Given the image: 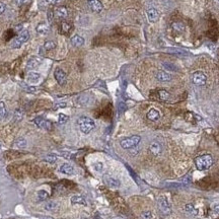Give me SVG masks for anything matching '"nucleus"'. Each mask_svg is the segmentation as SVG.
<instances>
[{"label":"nucleus","mask_w":219,"mask_h":219,"mask_svg":"<svg viewBox=\"0 0 219 219\" xmlns=\"http://www.w3.org/2000/svg\"><path fill=\"white\" fill-rule=\"evenodd\" d=\"M213 211H214L216 214H219V204H215L213 206Z\"/></svg>","instance_id":"ea45409f"},{"label":"nucleus","mask_w":219,"mask_h":219,"mask_svg":"<svg viewBox=\"0 0 219 219\" xmlns=\"http://www.w3.org/2000/svg\"><path fill=\"white\" fill-rule=\"evenodd\" d=\"M69 120V117L65 114H59L58 116V123L59 124H65Z\"/></svg>","instance_id":"7c9ffc66"},{"label":"nucleus","mask_w":219,"mask_h":219,"mask_svg":"<svg viewBox=\"0 0 219 219\" xmlns=\"http://www.w3.org/2000/svg\"><path fill=\"white\" fill-rule=\"evenodd\" d=\"M41 63H42L41 57H31V58H29V60H27L25 69H27V71H31L37 68Z\"/></svg>","instance_id":"1a4fd4ad"},{"label":"nucleus","mask_w":219,"mask_h":219,"mask_svg":"<svg viewBox=\"0 0 219 219\" xmlns=\"http://www.w3.org/2000/svg\"><path fill=\"white\" fill-rule=\"evenodd\" d=\"M141 218L142 219H151L152 218V214L150 211H144L141 213Z\"/></svg>","instance_id":"72a5a7b5"},{"label":"nucleus","mask_w":219,"mask_h":219,"mask_svg":"<svg viewBox=\"0 0 219 219\" xmlns=\"http://www.w3.org/2000/svg\"><path fill=\"white\" fill-rule=\"evenodd\" d=\"M149 150H150V152L152 153L153 155L157 156V155H159L161 153L162 148H161V145L159 144L158 142H152L150 144V146H149Z\"/></svg>","instance_id":"6ab92c4d"},{"label":"nucleus","mask_w":219,"mask_h":219,"mask_svg":"<svg viewBox=\"0 0 219 219\" xmlns=\"http://www.w3.org/2000/svg\"><path fill=\"white\" fill-rule=\"evenodd\" d=\"M43 48L46 50V51H51V50L56 48V43H55L54 41H47L44 43Z\"/></svg>","instance_id":"a878e982"},{"label":"nucleus","mask_w":219,"mask_h":219,"mask_svg":"<svg viewBox=\"0 0 219 219\" xmlns=\"http://www.w3.org/2000/svg\"><path fill=\"white\" fill-rule=\"evenodd\" d=\"M54 16L58 17V18H66L68 16V10L64 6L56 7L54 11Z\"/></svg>","instance_id":"ddd939ff"},{"label":"nucleus","mask_w":219,"mask_h":219,"mask_svg":"<svg viewBox=\"0 0 219 219\" xmlns=\"http://www.w3.org/2000/svg\"><path fill=\"white\" fill-rule=\"evenodd\" d=\"M71 204L73 205H83V206H86V201L83 198L82 196H78V195H75V196H72L70 199Z\"/></svg>","instance_id":"aec40b11"},{"label":"nucleus","mask_w":219,"mask_h":219,"mask_svg":"<svg viewBox=\"0 0 219 219\" xmlns=\"http://www.w3.org/2000/svg\"><path fill=\"white\" fill-rule=\"evenodd\" d=\"M29 1V0H14V3H15L16 5H18V6H21V5L27 3Z\"/></svg>","instance_id":"e433bc0d"},{"label":"nucleus","mask_w":219,"mask_h":219,"mask_svg":"<svg viewBox=\"0 0 219 219\" xmlns=\"http://www.w3.org/2000/svg\"><path fill=\"white\" fill-rule=\"evenodd\" d=\"M159 118H160V113H159L158 110L150 109L148 111V113H147V119H148V120L155 122V121L159 120Z\"/></svg>","instance_id":"f3484780"},{"label":"nucleus","mask_w":219,"mask_h":219,"mask_svg":"<svg viewBox=\"0 0 219 219\" xmlns=\"http://www.w3.org/2000/svg\"><path fill=\"white\" fill-rule=\"evenodd\" d=\"M147 17L150 23H156L159 18V13L155 8H150L147 10Z\"/></svg>","instance_id":"dca6fc26"},{"label":"nucleus","mask_w":219,"mask_h":219,"mask_svg":"<svg viewBox=\"0 0 219 219\" xmlns=\"http://www.w3.org/2000/svg\"><path fill=\"white\" fill-rule=\"evenodd\" d=\"M84 44V39L79 35H74L71 38V45L74 47H81Z\"/></svg>","instance_id":"412c9836"},{"label":"nucleus","mask_w":219,"mask_h":219,"mask_svg":"<svg viewBox=\"0 0 219 219\" xmlns=\"http://www.w3.org/2000/svg\"><path fill=\"white\" fill-rule=\"evenodd\" d=\"M5 9H6L5 4L3 2H0V14H2V13L5 11Z\"/></svg>","instance_id":"4c0bfd02"},{"label":"nucleus","mask_w":219,"mask_h":219,"mask_svg":"<svg viewBox=\"0 0 219 219\" xmlns=\"http://www.w3.org/2000/svg\"><path fill=\"white\" fill-rule=\"evenodd\" d=\"M23 118V112L21 111V109H17L16 111L14 112V116H13V120L15 121V122H19V121H21Z\"/></svg>","instance_id":"c85d7f7f"},{"label":"nucleus","mask_w":219,"mask_h":219,"mask_svg":"<svg viewBox=\"0 0 219 219\" xmlns=\"http://www.w3.org/2000/svg\"><path fill=\"white\" fill-rule=\"evenodd\" d=\"M103 181H105V185H107V187H110V188H112V189H118V188H120V186H121L120 181L115 179L114 177L109 176V175L103 176Z\"/></svg>","instance_id":"6e6552de"},{"label":"nucleus","mask_w":219,"mask_h":219,"mask_svg":"<svg viewBox=\"0 0 219 219\" xmlns=\"http://www.w3.org/2000/svg\"><path fill=\"white\" fill-rule=\"evenodd\" d=\"M172 29H175L176 31H179V33H182L183 31L185 29V25H183L182 23H172Z\"/></svg>","instance_id":"c756f323"},{"label":"nucleus","mask_w":219,"mask_h":219,"mask_svg":"<svg viewBox=\"0 0 219 219\" xmlns=\"http://www.w3.org/2000/svg\"><path fill=\"white\" fill-rule=\"evenodd\" d=\"M158 95H159V99H160L161 101H168V99H170V93H168L166 90H164V89L159 90L158 91Z\"/></svg>","instance_id":"cd10ccee"},{"label":"nucleus","mask_w":219,"mask_h":219,"mask_svg":"<svg viewBox=\"0 0 219 219\" xmlns=\"http://www.w3.org/2000/svg\"><path fill=\"white\" fill-rule=\"evenodd\" d=\"M156 79L160 82H168V81H170L172 80V76L170 74H168V72L166 71H158L155 75Z\"/></svg>","instance_id":"4468645a"},{"label":"nucleus","mask_w":219,"mask_h":219,"mask_svg":"<svg viewBox=\"0 0 219 219\" xmlns=\"http://www.w3.org/2000/svg\"><path fill=\"white\" fill-rule=\"evenodd\" d=\"M34 122H35V124L37 125L39 128L41 129H44V130H51L52 128V125L51 123L49 122V121L45 120L44 118H42V117H38V118H36L35 120H34Z\"/></svg>","instance_id":"9d476101"},{"label":"nucleus","mask_w":219,"mask_h":219,"mask_svg":"<svg viewBox=\"0 0 219 219\" xmlns=\"http://www.w3.org/2000/svg\"><path fill=\"white\" fill-rule=\"evenodd\" d=\"M57 208H58V203L55 201H49L44 206V209L47 211H55Z\"/></svg>","instance_id":"5701e85b"},{"label":"nucleus","mask_w":219,"mask_h":219,"mask_svg":"<svg viewBox=\"0 0 219 219\" xmlns=\"http://www.w3.org/2000/svg\"><path fill=\"white\" fill-rule=\"evenodd\" d=\"M163 66L166 67V69H170V70H174V71H177V70H178V68H177L176 66H174L172 64V65L168 64V63H164V64H163Z\"/></svg>","instance_id":"c9c22d12"},{"label":"nucleus","mask_w":219,"mask_h":219,"mask_svg":"<svg viewBox=\"0 0 219 219\" xmlns=\"http://www.w3.org/2000/svg\"><path fill=\"white\" fill-rule=\"evenodd\" d=\"M59 172H62L64 175H67V176H72V175L75 174V170L71 164L69 163H64L59 168Z\"/></svg>","instance_id":"f8f14e48"},{"label":"nucleus","mask_w":219,"mask_h":219,"mask_svg":"<svg viewBox=\"0 0 219 219\" xmlns=\"http://www.w3.org/2000/svg\"><path fill=\"white\" fill-rule=\"evenodd\" d=\"M53 12H52V11H49V12H48V16H49V21H52V17H53Z\"/></svg>","instance_id":"79ce46f5"},{"label":"nucleus","mask_w":219,"mask_h":219,"mask_svg":"<svg viewBox=\"0 0 219 219\" xmlns=\"http://www.w3.org/2000/svg\"><path fill=\"white\" fill-rule=\"evenodd\" d=\"M50 31H51V29H50L49 25H47V23H40V25L37 27L38 34H39V35H41V36L48 35V34L50 33Z\"/></svg>","instance_id":"a211bd4d"},{"label":"nucleus","mask_w":219,"mask_h":219,"mask_svg":"<svg viewBox=\"0 0 219 219\" xmlns=\"http://www.w3.org/2000/svg\"><path fill=\"white\" fill-rule=\"evenodd\" d=\"M56 160H57V156L54 154H49L47 155V157H45V161H47V162L49 163H54Z\"/></svg>","instance_id":"473e14b6"},{"label":"nucleus","mask_w":219,"mask_h":219,"mask_svg":"<svg viewBox=\"0 0 219 219\" xmlns=\"http://www.w3.org/2000/svg\"><path fill=\"white\" fill-rule=\"evenodd\" d=\"M213 162H214V160L210 154L200 155V156L195 158V166H196L197 170H200V172L209 170L213 166Z\"/></svg>","instance_id":"f257e3e1"},{"label":"nucleus","mask_w":219,"mask_h":219,"mask_svg":"<svg viewBox=\"0 0 219 219\" xmlns=\"http://www.w3.org/2000/svg\"><path fill=\"white\" fill-rule=\"evenodd\" d=\"M48 2L51 3V4H56V3H58L60 0H47Z\"/></svg>","instance_id":"a19ab883"},{"label":"nucleus","mask_w":219,"mask_h":219,"mask_svg":"<svg viewBox=\"0 0 219 219\" xmlns=\"http://www.w3.org/2000/svg\"><path fill=\"white\" fill-rule=\"evenodd\" d=\"M54 76H55V79L58 82L59 85L63 86V85L66 84L67 82V75L64 71L61 68H56L55 69V72H54Z\"/></svg>","instance_id":"0eeeda50"},{"label":"nucleus","mask_w":219,"mask_h":219,"mask_svg":"<svg viewBox=\"0 0 219 219\" xmlns=\"http://www.w3.org/2000/svg\"><path fill=\"white\" fill-rule=\"evenodd\" d=\"M29 39V31L27 29H23L19 33V35L13 40V42L11 43V47L12 48H15V49H18L21 48V46L23 45L25 43H27Z\"/></svg>","instance_id":"20e7f679"},{"label":"nucleus","mask_w":219,"mask_h":219,"mask_svg":"<svg viewBox=\"0 0 219 219\" xmlns=\"http://www.w3.org/2000/svg\"><path fill=\"white\" fill-rule=\"evenodd\" d=\"M43 219H53L52 217H46V218H43Z\"/></svg>","instance_id":"37998d69"},{"label":"nucleus","mask_w":219,"mask_h":219,"mask_svg":"<svg viewBox=\"0 0 219 219\" xmlns=\"http://www.w3.org/2000/svg\"><path fill=\"white\" fill-rule=\"evenodd\" d=\"M192 81L197 86H203V85H205L207 82V76L205 73L201 72V71H197V72H195L194 74H193Z\"/></svg>","instance_id":"423d86ee"},{"label":"nucleus","mask_w":219,"mask_h":219,"mask_svg":"<svg viewBox=\"0 0 219 219\" xmlns=\"http://www.w3.org/2000/svg\"><path fill=\"white\" fill-rule=\"evenodd\" d=\"M71 27H72V25H71L69 23H61V31H62L63 33H68V31L71 29Z\"/></svg>","instance_id":"2f4dec72"},{"label":"nucleus","mask_w":219,"mask_h":219,"mask_svg":"<svg viewBox=\"0 0 219 219\" xmlns=\"http://www.w3.org/2000/svg\"><path fill=\"white\" fill-rule=\"evenodd\" d=\"M87 1H88L89 7H90V9L93 11V12L99 13L103 10V6L99 0H87Z\"/></svg>","instance_id":"9b49d317"},{"label":"nucleus","mask_w":219,"mask_h":219,"mask_svg":"<svg viewBox=\"0 0 219 219\" xmlns=\"http://www.w3.org/2000/svg\"><path fill=\"white\" fill-rule=\"evenodd\" d=\"M49 197V194H48L47 191L45 190H40L37 194V198L39 201H45L47 200V198Z\"/></svg>","instance_id":"bb28decb"},{"label":"nucleus","mask_w":219,"mask_h":219,"mask_svg":"<svg viewBox=\"0 0 219 219\" xmlns=\"http://www.w3.org/2000/svg\"><path fill=\"white\" fill-rule=\"evenodd\" d=\"M185 211H186L188 214L193 215V216H196L198 214V210L195 208V206L193 204H186L185 206Z\"/></svg>","instance_id":"b1692460"},{"label":"nucleus","mask_w":219,"mask_h":219,"mask_svg":"<svg viewBox=\"0 0 219 219\" xmlns=\"http://www.w3.org/2000/svg\"><path fill=\"white\" fill-rule=\"evenodd\" d=\"M158 208L163 215H170L172 213V205L164 196H161L158 199Z\"/></svg>","instance_id":"39448f33"},{"label":"nucleus","mask_w":219,"mask_h":219,"mask_svg":"<svg viewBox=\"0 0 219 219\" xmlns=\"http://www.w3.org/2000/svg\"><path fill=\"white\" fill-rule=\"evenodd\" d=\"M41 79V74L38 72H33L29 71L27 75V81L29 83H38Z\"/></svg>","instance_id":"2eb2a0df"},{"label":"nucleus","mask_w":219,"mask_h":219,"mask_svg":"<svg viewBox=\"0 0 219 219\" xmlns=\"http://www.w3.org/2000/svg\"><path fill=\"white\" fill-rule=\"evenodd\" d=\"M7 114V110H6V105L3 101H0V122L5 118Z\"/></svg>","instance_id":"393cba45"},{"label":"nucleus","mask_w":219,"mask_h":219,"mask_svg":"<svg viewBox=\"0 0 219 219\" xmlns=\"http://www.w3.org/2000/svg\"><path fill=\"white\" fill-rule=\"evenodd\" d=\"M14 146L19 149H25V148H27V141L25 140V138H18L15 140Z\"/></svg>","instance_id":"4be33fe9"},{"label":"nucleus","mask_w":219,"mask_h":219,"mask_svg":"<svg viewBox=\"0 0 219 219\" xmlns=\"http://www.w3.org/2000/svg\"><path fill=\"white\" fill-rule=\"evenodd\" d=\"M67 105L66 103H57L55 105V109H59V107H65Z\"/></svg>","instance_id":"58836bf2"},{"label":"nucleus","mask_w":219,"mask_h":219,"mask_svg":"<svg viewBox=\"0 0 219 219\" xmlns=\"http://www.w3.org/2000/svg\"><path fill=\"white\" fill-rule=\"evenodd\" d=\"M93 168H94V170H96V172H101L103 168V163L101 162H96Z\"/></svg>","instance_id":"f704fd0d"},{"label":"nucleus","mask_w":219,"mask_h":219,"mask_svg":"<svg viewBox=\"0 0 219 219\" xmlns=\"http://www.w3.org/2000/svg\"><path fill=\"white\" fill-rule=\"evenodd\" d=\"M77 124H78L79 129H80V131L83 134H89L95 127L94 121L86 116H82L80 118H78Z\"/></svg>","instance_id":"f03ea898"},{"label":"nucleus","mask_w":219,"mask_h":219,"mask_svg":"<svg viewBox=\"0 0 219 219\" xmlns=\"http://www.w3.org/2000/svg\"><path fill=\"white\" fill-rule=\"evenodd\" d=\"M141 137L138 135H133L131 137H127L120 141V145L123 149H131L136 147L140 143Z\"/></svg>","instance_id":"7ed1b4c3"}]
</instances>
